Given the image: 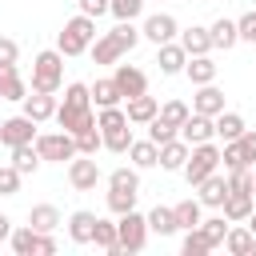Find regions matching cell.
I'll return each instance as SVG.
<instances>
[{"instance_id":"1","label":"cell","mask_w":256,"mask_h":256,"mask_svg":"<svg viewBox=\"0 0 256 256\" xmlns=\"http://www.w3.org/2000/svg\"><path fill=\"white\" fill-rule=\"evenodd\" d=\"M56 124H60L64 132H72V136L96 124V112H92V92H88V84L72 80V84L64 88V104H56Z\"/></svg>"},{"instance_id":"2","label":"cell","mask_w":256,"mask_h":256,"mask_svg":"<svg viewBox=\"0 0 256 256\" xmlns=\"http://www.w3.org/2000/svg\"><path fill=\"white\" fill-rule=\"evenodd\" d=\"M92 40H96V20L80 12V16L64 20V28H60V36H56V48H60L64 56H84V52L92 48Z\"/></svg>"},{"instance_id":"3","label":"cell","mask_w":256,"mask_h":256,"mask_svg":"<svg viewBox=\"0 0 256 256\" xmlns=\"http://www.w3.org/2000/svg\"><path fill=\"white\" fill-rule=\"evenodd\" d=\"M60 84H64V52L60 48L36 52V60H32V92H60Z\"/></svg>"},{"instance_id":"4","label":"cell","mask_w":256,"mask_h":256,"mask_svg":"<svg viewBox=\"0 0 256 256\" xmlns=\"http://www.w3.org/2000/svg\"><path fill=\"white\" fill-rule=\"evenodd\" d=\"M216 168H220V148H216L212 140H204V144H192V148H188V160H184L180 172H184V180L196 188V184H200L204 176H212Z\"/></svg>"},{"instance_id":"5","label":"cell","mask_w":256,"mask_h":256,"mask_svg":"<svg viewBox=\"0 0 256 256\" xmlns=\"http://www.w3.org/2000/svg\"><path fill=\"white\" fill-rule=\"evenodd\" d=\"M8 244H12V252H16V256H52V252H56V240H52V232H36L32 224H24V228H12Z\"/></svg>"},{"instance_id":"6","label":"cell","mask_w":256,"mask_h":256,"mask_svg":"<svg viewBox=\"0 0 256 256\" xmlns=\"http://www.w3.org/2000/svg\"><path fill=\"white\" fill-rule=\"evenodd\" d=\"M116 240H120V252H144V244H148V216H140L136 208L124 212L116 220Z\"/></svg>"},{"instance_id":"7","label":"cell","mask_w":256,"mask_h":256,"mask_svg":"<svg viewBox=\"0 0 256 256\" xmlns=\"http://www.w3.org/2000/svg\"><path fill=\"white\" fill-rule=\"evenodd\" d=\"M36 152H40V160H52V164H64V160H72L76 156V140H72V132H36Z\"/></svg>"},{"instance_id":"8","label":"cell","mask_w":256,"mask_h":256,"mask_svg":"<svg viewBox=\"0 0 256 256\" xmlns=\"http://www.w3.org/2000/svg\"><path fill=\"white\" fill-rule=\"evenodd\" d=\"M68 184H72L76 192H92V188L100 184V168H96V160L84 156V152H76V156L68 160Z\"/></svg>"},{"instance_id":"9","label":"cell","mask_w":256,"mask_h":256,"mask_svg":"<svg viewBox=\"0 0 256 256\" xmlns=\"http://www.w3.org/2000/svg\"><path fill=\"white\" fill-rule=\"evenodd\" d=\"M36 140V120L32 116H8V120H0V144H8V148H16V144H32Z\"/></svg>"},{"instance_id":"10","label":"cell","mask_w":256,"mask_h":256,"mask_svg":"<svg viewBox=\"0 0 256 256\" xmlns=\"http://www.w3.org/2000/svg\"><path fill=\"white\" fill-rule=\"evenodd\" d=\"M176 32H180V24H176V16H168V12H152V16L140 24V36L152 40V44H168V40H176Z\"/></svg>"},{"instance_id":"11","label":"cell","mask_w":256,"mask_h":256,"mask_svg":"<svg viewBox=\"0 0 256 256\" xmlns=\"http://www.w3.org/2000/svg\"><path fill=\"white\" fill-rule=\"evenodd\" d=\"M112 80H116L120 96H140V92H148V76H144L136 64H112Z\"/></svg>"},{"instance_id":"12","label":"cell","mask_w":256,"mask_h":256,"mask_svg":"<svg viewBox=\"0 0 256 256\" xmlns=\"http://www.w3.org/2000/svg\"><path fill=\"white\" fill-rule=\"evenodd\" d=\"M180 140H188V144H204V140H216V116H200V112H188V120L180 124Z\"/></svg>"},{"instance_id":"13","label":"cell","mask_w":256,"mask_h":256,"mask_svg":"<svg viewBox=\"0 0 256 256\" xmlns=\"http://www.w3.org/2000/svg\"><path fill=\"white\" fill-rule=\"evenodd\" d=\"M192 112H200V116H220V112H224V92H220L216 84H196Z\"/></svg>"},{"instance_id":"14","label":"cell","mask_w":256,"mask_h":256,"mask_svg":"<svg viewBox=\"0 0 256 256\" xmlns=\"http://www.w3.org/2000/svg\"><path fill=\"white\" fill-rule=\"evenodd\" d=\"M196 200L204 204V208H220L224 204V196H228V176H220V172H212V176H204L200 184H196Z\"/></svg>"},{"instance_id":"15","label":"cell","mask_w":256,"mask_h":256,"mask_svg":"<svg viewBox=\"0 0 256 256\" xmlns=\"http://www.w3.org/2000/svg\"><path fill=\"white\" fill-rule=\"evenodd\" d=\"M156 64H160V72H164V76H176V72H184V64H188V52H184L176 40H168V44H156Z\"/></svg>"},{"instance_id":"16","label":"cell","mask_w":256,"mask_h":256,"mask_svg":"<svg viewBox=\"0 0 256 256\" xmlns=\"http://www.w3.org/2000/svg\"><path fill=\"white\" fill-rule=\"evenodd\" d=\"M24 116H32L36 124L52 120L56 116V92H32V96H24Z\"/></svg>"},{"instance_id":"17","label":"cell","mask_w":256,"mask_h":256,"mask_svg":"<svg viewBox=\"0 0 256 256\" xmlns=\"http://www.w3.org/2000/svg\"><path fill=\"white\" fill-rule=\"evenodd\" d=\"M156 112H160V100H156V96H148V92H140V96H128V108H124L128 124H148Z\"/></svg>"},{"instance_id":"18","label":"cell","mask_w":256,"mask_h":256,"mask_svg":"<svg viewBox=\"0 0 256 256\" xmlns=\"http://www.w3.org/2000/svg\"><path fill=\"white\" fill-rule=\"evenodd\" d=\"M256 192H228L224 196V216H228V224H240V220H248L252 216V208H256V200H252Z\"/></svg>"},{"instance_id":"19","label":"cell","mask_w":256,"mask_h":256,"mask_svg":"<svg viewBox=\"0 0 256 256\" xmlns=\"http://www.w3.org/2000/svg\"><path fill=\"white\" fill-rule=\"evenodd\" d=\"M88 52H92V64H116V60L124 56V44H120L112 32H104V36H96V40H92V48H88Z\"/></svg>"},{"instance_id":"20","label":"cell","mask_w":256,"mask_h":256,"mask_svg":"<svg viewBox=\"0 0 256 256\" xmlns=\"http://www.w3.org/2000/svg\"><path fill=\"white\" fill-rule=\"evenodd\" d=\"M188 148H192V144L176 136V140L160 144V160H156V164H160L164 172H180V168H184V160H188Z\"/></svg>"},{"instance_id":"21","label":"cell","mask_w":256,"mask_h":256,"mask_svg":"<svg viewBox=\"0 0 256 256\" xmlns=\"http://www.w3.org/2000/svg\"><path fill=\"white\" fill-rule=\"evenodd\" d=\"M180 48H184L188 56H204V52H212V32L200 28V24H192V28L180 32Z\"/></svg>"},{"instance_id":"22","label":"cell","mask_w":256,"mask_h":256,"mask_svg":"<svg viewBox=\"0 0 256 256\" xmlns=\"http://www.w3.org/2000/svg\"><path fill=\"white\" fill-rule=\"evenodd\" d=\"M92 232H96V212H72L68 216V236L72 244H92Z\"/></svg>"},{"instance_id":"23","label":"cell","mask_w":256,"mask_h":256,"mask_svg":"<svg viewBox=\"0 0 256 256\" xmlns=\"http://www.w3.org/2000/svg\"><path fill=\"white\" fill-rule=\"evenodd\" d=\"M28 96V84L20 80L16 64H0V100H24Z\"/></svg>"},{"instance_id":"24","label":"cell","mask_w":256,"mask_h":256,"mask_svg":"<svg viewBox=\"0 0 256 256\" xmlns=\"http://www.w3.org/2000/svg\"><path fill=\"white\" fill-rule=\"evenodd\" d=\"M28 224H32L36 232H56L64 220H60V208H56V204H32V212H28Z\"/></svg>"},{"instance_id":"25","label":"cell","mask_w":256,"mask_h":256,"mask_svg":"<svg viewBox=\"0 0 256 256\" xmlns=\"http://www.w3.org/2000/svg\"><path fill=\"white\" fill-rule=\"evenodd\" d=\"M92 244H96V248H104L108 256H124V252H120V240H116V220H104V216H96Z\"/></svg>"},{"instance_id":"26","label":"cell","mask_w":256,"mask_h":256,"mask_svg":"<svg viewBox=\"0 0 256 256\" xmlns=\"http://www.w3.org/2000/svg\"><path fill=\"white\" fill-rule=\"evenodd\" d=\"M184 72H188L192 84H212V80H216V60H212L208 52H204V56H188Z\"/></svg>"},{"instance_id":"27","label":"cell","mask_w":256,"mask_h":256,"mask_svg":"<svg viewBox=\"0 0 256 256\" xmlns=\"http://www.w3.org/2000/svg\"><path fill=\"white\" fill-rule=\"evenodd\" d=\"M148 232H156V236H176V232H180L176 212H172V208H164V204H156V208L148 212Z\"/></svg>"},{"instance_id":"28","label":"cell","mask_w":256,"mask_h":256,"mask_svg":"<svg viewBox=\"0 0 256 256\" xmlns=\"http://www.w3.org/2000/svg\"><path fill=\"white\" fill-rule=\"evenodd\" d=\"M128 160H132L136 168H156L160 144H152V140H132V144H128Z\"/></svg>"},{"instance_id":"29","label":"cell","mask_w":256,"mask_h":256,"mask_svg":"<svg viewBox=\"0 0 256 256\" xmlns=\"http://www.w3.org/2000/svg\"><path fill=\"white\" fill-rule=\"evenodd\" d=\"M40 164H44V160H40L36 144H16V148H12V168H16L20 176H32Z\"/></svg>"},{"instance_id":"30","label":"cell","mask_w":256,"mask_h":256,"mask_svg":"<svg viewBox=\"0 0 256 256\" xmlns=\"http://www.w3.org/2000/svg\"><path fill=\"white\" fill-rule=\"evenodd\" d=\"M196 228H200V236L208 240V248H220L224 236H228V216H224V212H220V216H208V220H200Z\"/></svg>"},{"instance_id":"31","label":"cell","mask_w":256,"mask_h":256,"mask_svg":"<svg viewBox=\"0 0 256 256\" xmlns=\"http://www.w3.org/2000/svg\"><path fill=\"white\" fill-rule=\"evenodd\" d=\"M208 32H212V48H224V52H228V48L240 44V36H236V20H224V16H220Z\"/></svg>"},{"instance_id":"32","label":"cell","mask_w":256,"mask_h":256,"mask_svg":"<svg viewBox=\"0 0 256 256\" xmlns=\"http://www.w3.org/2000/svg\"><path fill=\"white\" fill-rule=\"evenodd\" d=\"M88 92H92V100H96V108H112V104H120V100H124L112 76H108V80H96V84H88Z\"/></svg>"},{"instance_id":"33","label":"cell","mask_w":256,"mask_h":256,"mask_svg":"<svg viewBox=\"0 0 256 256\" xmlns=\"http://www.w3.org/2000/svg\"><path fill=\"white\" fill-rule=\"evenodd\" d=\"M172 212H176V224H180V228H196V224L204 220V216H200V212H204V204H200V200H192V196H188V200H180V204H172Z\"/></svg>"},{"instance_id":"34","label":"cell","mask_w":256,"mask_h":256,"mask_svg":"<svg viewBox=\"0 0 256 256\" xmlns=\"http://www.w3.org/2000/svg\"><path fill=\"white\" fill-rule=\"evenodd\" d=\"M252 228H228V236H224V248L232 252V256H252Z\"/></svg>"},{"instance_id":"35","label":"cell","mask_w":256,"mask_h":256,"mask_svg":"<svg viewBox=\"0 0 256 256\" xmlns=\"http://www.w3.org/2000/svg\"><path fill=\"white\" fill-rule=\"evenodd\" d=\"M244 128H248V124H244L240 112H220V116H216V136H220V140H236Z\"/></svg>"},{"instance_id":"36","label":"cell","mask_w":256,"mask_h":256,"mask_svg":"<svg viewBox=\"0 0 256 256\" xmlns=\"http://www.w3.org/2000/svg\"><path fill=\"white\" fill-rule=\"evenodd\" d=\"M136 196L140 192H132V188H108V212H116V216L132 212L136 208Z\"/></svg>"},{"instance_id":"37","label":"cell","mask_w":256,"mask_h":256,"mask_svg":"<svg viewBox=\"0 0 256 256\" xmlns=\"http://www.w3.org/2000/svg\"><path fill=\"white\" fill-rule=\"evenodd\" d=\"M100 140H104L108 152H128V144H132V128H128V124L108 128V132H100Z\"/></svg>"},{"instance_id":"38","label":"cell","mask_w":256,"mask_h":256,"mask_svg":"<svg viewBox=\"0 0 256 256\" xmlns=\"http://www.w3.org/2000/svg\"><path fill=\"white\" fill-rule=\"evenodd\" d=\"M188 112H192V108H188V104H184V100H164V104H160V112H156V116H160V120H168V124H172V128H180V124H184V120H188Z\"/></svg>"},{"instance_id":"39","label":"cell","mask_w":256,"mask_h":256,"mask_svg":"<svg viewBox=\"0 0 256 256\" xmlns=\"http://www.w3.org/2000/svg\"><path fill=\"white\" fill-rule=\"evenodd\" d=\"M176 136H180V128H172L168 120H160V116L148 120V140H152V144H168V140H176Z\"/></svg>"},{"instance_id":"40","label":"cell","mask_w":256,"mask_h":256,"mask_svg":"<svg viewBox=\"0 0 256 256\" xmlns=\"http://www.w3.org/2000/svg\"><path fill=\"white\" fill-rule=\"evenodd\" d=\"M72 140H76V152H84V156H96V148H104V140H100V128H96V124H92V128H84V132H76Z\"/></svg>"},{"instance_id":"41","label":"cell","mask_w":256,"mask_h":256,"mask_svg":"<svg viewBox=\"0 0 256 256\" xmlns=\"http://www.w3.org/2000/svg\"><path fill=\"white\" fill-rule=\"evenodd\" d=\"M220 164H224V172L248 168V160H244V152H240V144H236V140H224V148H220Z\"/></svg>"},{"instance_id":"42","label":"cell","mask_w":256,"mask_h":256,"mask_svg":"<svg viewBox=\"0 0 256 256\" xmlns=\"http://www.w3.org/2000/svg\"><path fill=\"white\" fill-rule=\"evenodd\" d=\"M144 4H148V0H108V12H112L116 20H136V16L144 12Z\"/></svg>"},{"instance_id":"43","label":"cell","mask_w":256,"mask_h":256,"mask_svg":"<svg viewBox=\"0 0 256 256\" xmlns=\"http://www.w3.org/2000/svg\"><path fill=\"white\" fill-rule=\"evenodd\" d=\"M108 188H132V192H140V172L136 168H116L108 176Z\"/></svg>"},{"instance_id":"44","label":"cell","mask_w":256,"mask_h":256,"mask_svg":"<svg viewBox=\"0 0 256 256\" xmlns=\"http://www.w3.org/2000/svg\"><path fill=\"white\" fill-rule=\"evenodd\" d=\"M180 248H184V256H204V252H212L208 240L200 236V228H184V244H180Z\"/></svg>"},{"instance_id":"45","label":"cell","mask_w":256,"mask_h":256,"mask_svg":"<svg viewBox=\"0 0 256 256\" xmlns=\"http://www.w3.org/2000/svg\"><path fill=\"white\" fill-rule=\"evenodd\" d=\"M112 36L124 44V52H132V48L140 44V28H132V20H120V24L112 28Z\"/></svg>"},{"instance_id":"46","label":"cell","mask_w":256,"mask_h":256,"mask_svg":"<svg viewBox=\"0 0 256 256\" xmlns=\"http://www.w3.org/2000/svg\"><path fill=\"white\" fill-rule=\"evenodd\" d=\"M228 192H256V184H252V168H236V172H228Z\"/></svg>"},{"instance_id":"47","label":"cell","mask_w":256,"mask_h":256,"mask_svg":"<svg viewBox=\"0 0 256 256\" xmlns=\"http://www.w3.org/2000/svg\"><path fill=\"white\" fill-rule=\"evenodd\" d=\"M20 180H24V176H20L12 164H4V168H0V196H16V192H20Z\"/></svg>"},{"instance_id":"48","label":"cell","mask_w":256,"mask_h":256,"mask_svg":"<svg viewBox=\"0 0 256 256\" xmlns=\"http://www.w3.org/2000/svg\"><path fill=\"white\" fill-rule=\"evenodd\" d=\"M236 36H240V40H248V44H256V8H252V12H244V16L236 20Z\"/></svg>"},{"instance_id":"49","label":"cell","mask_w":256,"mask_h":256,"mask_svg":"<svg viewBox=\"0 0 256 256\" xmlns=\"http://www.w3.org/2000/svg\"><path fill=\"white\" fill-rule=\"evenodd\" d=\"M236 144H240V152H244V160H248V168H252V164H256V132L244 128V132L236 136Z\"/></svg>"},{"instance_id":"50","label":"cell","mask_w":256,"mask_h":256,"mask_svg":"<svg viewBox=\"0 0 256 256\" xmlns=\"http://www.w3.org/2000/svg\"><path fill=\"white\" fill-rule=\"evenodd\" d=\"M16 56H20V44L8 40V36H0V64H16Z\"/></svg>"},{"instance_id":"51","label":"cell","mask_w":256,"mask_h":256,"mask_svg":"<svg viewBox=\"0 0 256 256\" xmlns=\"http://www.w3.org/2000/svg\"><path fill=\"white\" fill-rule=\"evenodd\" d=\"M76 4H80V12L92 16V20H100V16L108 12V0H76Z\"/></svg>"},{"instance_id":"52","label":"cell","mask_w":256,"mask_h":256,"mask_svg":"<svg viewBox=\"0 0 256 256\" xmlns=\"http://www.w3.org/2000/svg\"><path fill=\"white\" fill-rule=\"evenodd\" d=\"M8 236H12V220L0 212V240H8Z\"/></svg>"},{"instance_id":"53","label":"cell","mask_w":256,"mask_h":256,"mask_svg":"<svg viewBox=\"0 0 256 256\" xmlns=\"http://www.w3.org/2000/svg\"><path fill=\"white\" fill-rule=\"evenodd\" d=\"M248 228H252V236H256V208H252V216H248Z\"/></svg>"},{"instance_id":"54","label":"cell","mask_w":256,"mask_h":256,"mask_svg":"<svg viewBox=\"0 0 256 256\" xmlns=\"http://www.w3.org/2000/svg\"><path fill=\"white\" fill-rule=\"evenodd\" d=\"M252 184H256V164H252Z\"/></svg>"}]
</instances>
